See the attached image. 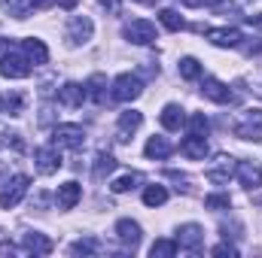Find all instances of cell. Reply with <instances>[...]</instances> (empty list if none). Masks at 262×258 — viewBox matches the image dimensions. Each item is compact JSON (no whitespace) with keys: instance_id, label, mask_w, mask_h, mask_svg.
<instances>
[{"instance_id":"cell-1","label":"cell","mask_w":262,"mask_h":258,"mask_svg":"<svg viewBox=\"0 0 262 258\" xmlns=\"http://www.w3.org/2000/svg\"><path fill=\"white\" fill-rule=\"evenodd\" d=\"M232 131H235V137H238V140L262 143V110H259V107H253V110L238 113V119H235Z\"/></svg>"},{"instance_id":"cell-2","label":"cell","mask_w":262,"mask_h":258,"mask_svg":"<svg viewBox=\"0 0 262 258\" xmlns=\"http://www.w3.org/2000/svg\"><path fill=\"white\" fill-rule=\"evenodd\" d=\"M140 94H143L140 76H134V73H119V76L113 79V88H110V97H113V100L131 104V100H137Z\"/></svg>"},{"instance_id":"cell-3","label":"cell","mask_w":262,"mask_h":258,"mask_svg":"<svg viewBox=\"0 0 262 258\" xmlns=\"http://www.w3.org/2000/svg\"><path fill=\"white\" fill-rule=\"evenodd\" d=\"M122 34H125V40L134 43V46H152V43L159 40L156 24L146 21V18H134V21H128V24L122 28Z\"/></svg>"},{"instance_id":"cell-4","label":"cell","mask_w":262,"mask_h":258,"mask_svg":"<svg viewBox=\"0 0 262 258\" xmlns=\"http://www.w3.org/2000/svg\"><path fill=\"white\" fill-rule=\"evenodd\" d=\"M232 176H235V158L232 155H216L204 170V179L213 183V186H226Z\"/></svg>"},{"instance_id":"cell-5","label":"cell","mask_w":262,"mask_h":258,"mask_svg":"<svg viewBox=\"0 0 262 258\" xmlns=\"http://www.w3.org/2000/svg\"><path fill=\"white\" fill-rule=\"evenodd\" d=\"M28 186H31V179H28L25 173L12 176V179L3 186V192H0V207H3V210H12V207H18V203H21V197L28 194Z\"/></svg>"},{"instance_id":"cell-6","label":"cell","mask_w":262,"mask_h":258,"mask_svg":"<svg viewBox=\"0 0 262 258\" xmlns=\"http://www.w3.org/2000/svg\"><path fill=\"white\" fill-rule=\"evenodd\" d=\"M34 161H37V170H40L43 176H52V173L61 170V152H58L55 143H52V146H40V149L34 152Z\"/></svg>"},{"instance_id":"cell-7","label":"cell","mask_w":262,"mask_h":258,"mask_svg":"<svg viewBox=\"0 0 262 258\" xmlns=\"http://www.w3.org/2000/svg\"><path fill=\"white\" fill-rule=\"evenodd\" d=\"M0 76L3 79H25V76H31V61L15 55V52H6L0 58Z\"/></svg>"},{"instance_id":"cell-8","label":"cell","mask_w":262,"mask_h":258,"mask_svg":"<svg viewBox=\"0 0 262 258\" xmlns=\"http://www.w3.org/2000/svg\"><path fill=\"white\" fill-rule=\"evenodd\" d=\"M52 143L58 149H79L85 143V131L79 128V125H58V128L52 131Z\"/></svg>"},{"instance_id":"cell-9","label":"cell","mask_w":262,"mask_h":258,"mask_svg":"<svg viewBox=\"0 0 262 258\" xmlns=\"http://www.w3.org/2000/svg\"><path fill=\"white\" fill-rule=\"evenodd\" d=\"M92 34H95V24H92V18H89V15H73V18L67 21V43H70V46L89 43V40H92Z\"/></svg>"},{"instance_id":"cell-10","label":"cell","mask_w":262,"mask_h":258,"mask_svg":"<svg viewBox=\"0 0 262 258\" xmlns=\"http://www.w3.org/2000/svg\"><path fill=\"white\" fill-rule=\"evenodd\" d=\"M201 243H204V228H201V225L189 222V225H180V228H177V249L195 252Z\"/></svg>"},{"instance_id":"cell-11","label":"cell","mask_w":262,"mask_h":258,"mask_svg":"<svg viewBox=\"0 0 262 258\" xmlns=\"http://www.w3.org/2000/svg\"><path fill=\"white\" fill-rule=\"evenodd\" d=\"M204 37H207L213 46H220V49H235V46H241V40H244V34L235 31V28H210V31H204Z\"/></svg>"},{"instance_id":"cell-12","label":"cell","mask_w":262,"mask_h":258,"mask_svg":"<svg viewBox=\"0 0 262 258\" xmlns=\"http://www.w3.org/2000/svg\"><path fill=\"white\" fill-rule=\"evenodd\" d=\"M235 176H238V183H241L247 192H256L262 186V170L253 161H238V164H235Z\"/></svg>"},{"instance_id":"cell-13","label":"cell","mask_w":262,"mask_h":258,"mask_svg":"<svg viewBox=\"0 0 262 258\" xmlns=\"http://www.w3.org/2000/svg\"><path fill=\"white\" fill-rule=\"evenodd\" d=\"M201 94H204L207 100H213V104H232V100H235V94L229 91V85L220 82V79H213V76H207V79L201 82Z\"/></svg>"},{"instance_id":"cell-14","label":"cell","mask_w":262,"mask_h":258,"mask_svg":"<svg viewBox=\"0 0 262 258\" xmlns=\"http://www.w3.org/2000/svg\"><path fill=\"white\" fill-rule=\"evenodd\" d=\"M82 100H85V85H79V82H64V85L58 88V104L67 107V110L82 107Z\"/></svg>"},{"instance_id":"cell-15","label":"cell","mask_w":262,"mask_h":258,"mask_svg":"<svg viewBox=\"0 0 262 258\" xmlns=\"http://www.w3.org/2000/svg\"><path fill=\"white\" fill-rule=\"evenodd\" d=\"M21 246H25V252H31V255H49V252H52V240H49L46 234H40V231L21 234Z\"/></svg>"},{"instance_id":"cell-16","label":"cell","mask_w":262,"mask_h":258,"mask_svg":"<svg viewBox=\"0 0 262 258\" xmlns=\"http://www.w3.org/2000/svg\"><path fill=\"white\" fill-rule=\"evenodd\" d=\"M180 155L189 158V161H201V158L207 155V137H198V134L183 137V143H180Z\"/></svg>"},{"instance_id":"cell-17","label":"cell","mask_w":262,"mask_h":258,"mask_svg":"<svg viewBox=\"0 0 262 258\" xmlns=\"http://www.w3.org/2000/svg\"><path fill=\"white\" fill-rule=\"evenodd\" d=\"M116 237L128 246L131 252H134L137 243H140V237H143V231H140L137 222H131V219H119V222H116Z\"/></svg>"},{"instance_id":"cell-18","label":"cell","mask_w":262,"mask_h":258,"mask_svg":"<svg viewBox=\"0 0 262 258\" xmlns=\"http://www.w3.org/2000/svg\"><path fill=\"white\" fill-rule=\"evenodd\" d=\"M159 122H162V128L165 131H180L183 128V122H186L183 107H180V104H165V110L159 113Z\"/></svg>"},{"instance_id":"cell-19","label":"cell","mask_w":262,"mask_h":258,"mask_svg":"<svg viewBox=\"0 0 262 258\" xmlns=\"http://www.w3.org/2000/svg\"><path fill=\"white\" fill-rule=\"evenodd\" d=\"M85 97L92 100V104H104L107 100V76L104 73H92L89 76V82H85Z\"/></svg>"},{"instance_id":"cell-20","label":"cell","mask_w":262,"mask_h":258,"mask_svg":"<svg viewBox=\"0 0 262 258\" xmlns=\"http://www.w3.org/2000/svg\"><path fill=\"white\" fill-rule=\"evenodd\" d=\"M21 52H25V58L31 61V64H46L49 61V49L43 46V40H34V37H28V40H21Z\"/></svg>"},{"instance_id":"cell-21","label":"cell","mask_w":262,"mask_h":258,"mask_svg":"<svg viewBox=\"0 0 262 258\" xmlns=\"http://www.w3.org/2000/svg\"><path fill=\"white\" fill-rule=\"evenodd\" d=\"M79 197H82V186L79 183H64V186H58V194H55V200H58V207L61 210H73L76 203H79Z\"/></svg>"},{"instance_id":"cell-22","label":"cell","mask_w":262,"mask_h":258,"mask_svg":"<svg viewBox=\"0 0 262 258\" xmlns=\"http://www.w3.org/2000/svg\"><path fill=\"white\" fill-rule=\"evenodd\" d=\"M171 152H174V146H171V140H168V137H149V140H146V146H143V155H146V158H156V161L168 158Z\"/></svg>"},{"instance_id":"cell-23","label":"cell","mask_w":262,"mask_h":258,"mask_svg":"<svg viewBox=\"0 0 262 258\" xmlns=\"http://www.w3.org/2000/svg\"><path fill=\"white\" fill-rule=\"evenodd\" d=\"M140 125H143V116H140L137 110H125V113H119V140H128Z\"/></svg>"},{"instance_id":"cell-24","label":"cell","mask_w":262,"mask_h":258,"mask_svg":"<svg viewBox=\"0 0 262 258\" xmlns=\"http://www.w3.org/2000/svg\"><path fill=\"white\" fill-rule=\"evenodd\" d=\"M113 170H116V158L110 152H98V158H95V179H104Z\"/></svg>"},{"instance_id":"cell-25","label":"cell","mask_w":262,"mask_h":258,"mask_svg":"<svg viewBox=\"0 0 262 258\" xmlns=\"http://www.w3.org/2000/svg\"><path fill=\"white\" fill-rule=\"evenodd\" d=\"M31 0H0V9L3 12H9L12 18H28V12H31Z\"/></svg>"},{"instance_id":"cell-26","label":"cell","mask_w":262,"mask_h":258,"mask_svg":"<svg viewBox=\"0 0 262 258\" xmlns=\"http://www.w3.org/2000/svg\"><path fill=\"white\" fill-rule=\"evenodd\" d=\"M137 183H140V173H125V176H116L113 183H110V192L113 194H125L131 189H137Z\"/></svg>"},{"instance_id":"cell-27","label":"cell","mask_w":262,"mask_h":258,"mask_svg":"<svg viewBox=\"0 0 262 258\" xmlns=\"http://www.w3.org/2000/svg\"><path fill=\"white\" fill-rule=\"evenodd\" d=\"M149 255L152 258H174L177 255V240H156L149 246Z\"/></svg>"},{"instance_id":"cell-28","label":"cell","mask_w":262,"mask_h":258,"mask_svg":"<svg viewBox=\"0 0 262 258\" xmlns=\"http://www.w3.org/2000/svg\"><path fill=\"white\" fill-rule=\"evenodd\" d=\"M177 70H180V76H183V79H201V64H198V58H192V55L180 58Z\"/></svg>"},{"instance_id":"cell-29","label":"cell","mask_w":262,"mask_h":258,"mask_svg":"<svg viewBox=\"0 0 262 258\" xmlns=\"http://www.w3.org/2000/svg\"><path fill=\"white\" fill-rule=\"evenodd\" d=\"M168 200V189L165 186H149L146 192H143V203L146 207H162Z\"/></svg>"},{"instance_id":"cell-30","label":"cell","mask_w":262,"mask_h":258,"mask_svg":"<svg viewBox=\"0 0 262 258\" xmlns=\"http://www.w3.org/2000/svg\"><path fill=\"white\" fill-rule=\"evenodd\" d=\"M159 21H162L168 31H183V28H186V24H183V18H180L174 9H162V12H159Z\"/></svg>"},{"instance_id":"cell-31","label":"cell","mask_w":262,"mask_h":258,"mask_svg":"<svg viewBox=\"0 0 262 258\" xmlns=\"http://www.w3.org/2000/svg\"><path fill=\"white\" fill-rule=\"evenodd\" d=\"M207 131H210V122H207V116H204V113H192V116H189V134L207 137Z\"/></svg>"},{"instance_id":"cell-32","label":"cell","mask_w":262,"mask_h":258,"mask_svg":"<svg viewBox=\"0 0 262 258\" xmlns=\"http://www.w3.org/2000/svg\"><path fill=\"white\" fill-rule=\"evenodd\" d=\"M204 207H207V210H229V207H232V197L223 194V192L207 194V197H204Z\"/></svg>"},{"instance_id":"cell-33","label":"cell","mask_w":262,"mask_h":258,"mask_svg":"<svg viewBox=\"0 0 262 258\" xmlns=\"http://www.w3.org/2000/svg\"><path fill=\"white\" fill-rule=\"evenodd\" d=\"M92 252H98V240H76L70 246V255H92Z\"/></svg>"},{"instance_id":"cell-34","label":"cell","mask_w":262,"mask_h":258,"mask_svg":"<svg viewBox=\"0 0 262 258\" xmlns=\"http://www.w3.org/2000/svg\"><path fill=\"white\" fill-rule=\"evenodd\" d=\"M213 12H220V15H238V6L232 0H213Z\"/></svg>"},{"instance_id":"cell-35","label":"cell","mask_w":262,"mask_h":258,"mask_svg":"<svg viewBox=\"0 0 262 258\" xmlns=\"http://www.w3.org/2000/svg\"><path fill=\"white\" fill-rule=\"evenodd\" d=\"M165 176H168V179H174V183H180L177 189H183V192H189V176H183V173H174V170H168Z\"/></svg>"},{"instance_id":"cell-36","label":"cell","mask_w":262,"mask_h":258,"mask_svg":"<svg viewBox=\"0 0 262 258\" xmlns=\"http://www.w3.org/2000/svg\"><path fill=\"white\" fill-rule=\"evenodd\" d=\"M213 255H229V258H235V255H238V249H235L232 243H220V246H213Z\"/></svg>"},{"instance_id":"cell-37","label":"cell","mask_w":262,"mask_h":258,"mask_svg":"<svg viewBox=\"0 0 262 258\" xmlns=\"http://www.w3.org/2000/svg\"><path fill=\"white\" fill-rule=\"evenodd\" d=\"M98 3H101L104 9H110V12H119V3H122V0H98Z\"/></svg>"},{"instance_id":"cell-38","label":"cell","mask_w":262,"mask_h":258,"mask_svg":"<svg viewBox=\"0 0 262 258\" xmlns=\"http://www.w3.org/2000/svg\"><path fill=\"white\" fill-rule=\"evenodd\" d=\"M31 3H34V6H37V9H49V6H52V3H55V0H31Z\"/></svg>"},{"instance_id":"cell-39","label":"cell","mask_w":262,"mask_h":258,"mask_svg":"<svg viewBox=\"0 0 262 258\" xmlns=\"http://www.w3.org/2000/svg\"><path fill=\"white\" fill-rule=\"evenodd\" d=\"M180 3H183V6H207L210 0H180Z\"/></svg>"},{"instance_id":"cell-40","label":"cell","mask_w":262,"mask_h":258,"mask_svg":"<svg viewBox=\"0 0 262 258\" xmlns=\"http://www.w3.org/2000/svg\"><path fill=\"white\" fill-rule=\"evenodd\" d=\"M76 3H79V0H58V6H61V9H73Z\"/></svg>"},{"instance_id":"cell-41","label":"cell","mask_w":262,"mask_h":258,"mask_svg":"<svg viewBox=\"0 0 262 258\" xmlns=\"http://www.w3.org/2000/svg\"><path fill=\"white\" fill-rule=\"evenodd\" d=\"M137 3H143V6H152V3H156V0H137Z\"/></svg>"},{"instance_id":"cell-42","label":"cell","mask_w":262,"mask_h":258,"mask_svg":"<svg viewBox=\"0 0 262 258\" xmlns=\"http://www.w3.org/2000/svg\"><path fill=\"white\" fill-rule=\"evenodd\" d=\"M0 113H3V97H0Z\"/></svg>"},{"instance_id":"cell-43","label":"cell","mask_w":262,"mask_h":258,"mask_svg":"<svg viewBox=\"0 0 262 258\" xmlns=\"http://www.w3.org/2000/svg\"><path fill=\"white\" fill-rule=\"evenodd\" d=\"M0 173H3V161H0Z\"/></svg>"}]
</instances>
